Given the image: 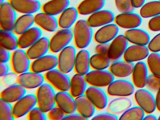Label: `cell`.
Segmentation results:
<instances>
[{
    "instance_id": "1",
    "label": "cell",
    "mask_w": 160,
    "mask_h": 120,
    "mask_svg": "<svg viewBox=\"0 0 160 120\" xmlns=\"http://www.w3.org/2000/svg\"><path fill=\"white\" fill-rule=\"evenodd\" d=\"M92 27L87 20H78L74 25L73 34L75 45L79 49H85L90 44L93 38Z\"/></svg>"
},
{
    "instance_id": "2",
    "label": "cell",
    "mask_w": 160,
    "mask_h": 120,
    "mask_svg": "<svg viewBox=\"0 0 160 120\" xmlns=\"http://www.w3.org/2000/svg\"><path fill=\"white\" fill-rule=\"evenodd\" d=\"M56 95L54 87L48 82H44L36 90L37 105L44 112H48L55 107Z\"/></svg>"
},
{
    "instance_id": "3",
    "label": "cell",
    "mask_w": 160,
    "mask_h": 120,
    "mask_svg": "<svg viewBox=\"0 0 160 120\" xmlns=\"http://www.w3.org/2000/svg\"><path fill=\"white\" fill-rule=\"evenodd\" d=\"M45 79L58 91H69L71 78L67 74L63 73L58 68H54L46 72Z\"/></svg>"
},
{
    "instance_id": "4",
    "label": "cell",
    "mask_w": 160,
    "mask_h": 120,
    "mask_svg": "<svg viewBox=\"0 0 160 120\" xmlns=\"http://www.w3.org/2000/svg\"><path fill=\"white\" fill-rule=\"evenodd\" d=\"M76 50L73 46H69L59 52L58 56V68L63 73L68 74L74 68Z\"/></svg>"
},
{
    "instance_id": "5",
    "label": "cell",
    "mask_w": 160,
    "mask_h": 120,
    "mask_svg": "<svg viewBox=\"0 0 160 120\" xmlns=\"http://www.w3.org/2000/svg\"><path fill=\"white\" fill-rule=\"evenodd\" d=\"M88 84L95 87H108L115 80V77L108 70H95L89 71L85 76Z\"/></svg>"
},
{
    "instance_id": "6",
    "label": "cell",
    "mask_w": 160,
    "mask_h": 120,
    "mask_svg": "<svg viewBox=\"0 0 160 120\" xmlns=\"http://www.w3.org/2000/svg\"><path fill=\"white\" fill-rule=\"evenodd\" d=\"M135 86L132 82L123 79L114 80L107 87V92L112 97H130L134 93Z\"/></svg>"
},
{
    "instance_id": "7",
    "label": "cell",
    "mask_w": 160,
    "mask_h": 120,
    "mask_svg": "<svg viewBox=\"0 0 160 120\" xmlns=\"http://www.w3.org/2000/svg\"><path fill=\"white\" fill-rule=\"evenodd\" d=\"M73 39V34L71 29H62L58 31L50 39L49 50L53 53L59 52L69 46Z\"/></svg>"
},
{
    "instance_id": "8",
    "label": "cell",
    "mask_w": 160,
    "mask_h": 120,
    "mask_svg": "<svg viewBox=\"0 0 160 120\" xmlns=\"http://www.w3.org/2000/svg\"><path fill=\"white\" fill-rule=\"evenodd\" d=\"M16 11L8 2L0 5L1 30L13 32L17 18Z\"/></svg>"
},
{
    "instance_id": "9",
    "label": "cell",
    "mask_w": 160,
    "mask_h": 120,
    "mask_svg": "<svg viewBox=\"0 0 160 120\" xmlns=\"http://www.w3.org/2000/svg\"><path fill=\"white\" fill-rule=\"evenodd\" d=\"M31 59L27 52L23 49L18 48L12 51L11 63L13 71L20 75L28 71L30 68Z\"/></svg>"
},
{
    "instance_id": "10",
    "label": "cell",
    "mask_w": 160,
    "mask_h": 120,
    "mask_svg": "<svg viewBox=\"0 0 160 120\" xmlns=\"http://www.w3.org/2000/svg\"><path fill=\"white\" fill-rule=\"evenodd\" d=\"M134 97L138 106L147 114L152 113L156 109L155 97L148 90L138 89L135 92Z\"/></svg>"
},
{
    "instance_id": "11",
    "label": "cell",
    "mask_w": 160,
    "mask_h": 120,
    "mask_svg": "<svg viewBox=\"0 0 160 120\" xmlns=\"http://www.w3.org/2000/svg\"><path fill=\"white\" fill-rule=\"evenodd\" d=\"M37 105L36 96L33 94H26L13 105V113L15 119L27 115Z\"/></svg>"
},
{
    "instance_id": "12",
    "label": "cell",
    "mask_w": 160,
    "mask_h": 120,
    "mask_svg": "<svg viewBox=\"0 0 160 120\" xmlns=\"http://www.w3.org/2000/svg\"><path fill=\"white\" fill-rule=\"evenodd\" d=\"M128 42L124 34L118 35L109 44L107 56L111 62L119 60L123 56L128 47Z\"/></svg>"
},
{
    "instance_id": "13",
    "label": "cell",
    "mask_w": 160,
    "mask_h": 120,
    "mask_svg": "<svg viewBox=\"0 0 160 120\" xmlns=\"http://www.w3.org/2000/svg\"><path fill=\"white\" fill-rule=\"evenodd\" d=\"M58 67V57L53 54H46L33 60L30 70L42 74L50 71Z\"/></svg>"
},
{
    "instance_id": "14",
    "label": "cell",
    "mask_w": 160,
    "mask_h": 120,
    "mask_svg": "<svg viewBox=\"0 0 160 120\" xmlns=\"http://www.w3.org/2000/svg\"><path fill=\"white\" fill-rule=\"evenodd\" d=\"M142 17L133 13H121L115 17L114 22L119 27L122 29H134L139 27L142 23Z\"/></svg>"
},
{
    "instance_id": "15",
    "label": "cell",
    "mask_w": 160,
    "mask_h": 120,
    "mask_svg": "<svg viewBox=\"0 0 160 120\" xmlns=\"http://www.w3.org/2000/svg\"><path fill=\"white\" fill-rule=\"evenodd\" d=\"M44 76L33 71H27L18 75V82L27 90L37 89L44 82Z\"/></svg>"
},
{
    "instance_id": "16",
    "label": "cell",
    "mask_w": 160,
    "mask_h": 120,
    "mask_svg": "<svg viewBox=\"0 0 160 120\" xmlns=\"http://www.w3.org/2000/svg\"><path fill=\"white\" fill-rule=\"evenodd\" d=\"M119 32V27L115 23H110L100 27L93 36L96 43L106 44L111 42Z\"/></svg>"
},
{
    "instance_id": "17",
    "label": "cell",
    "mask_w": 160,
    "mask_h": 120,
    "mask_svg": "<svg viewBox=\"0 0 160 120\" xmlns=\"http://www.w3.org/2000/svg\"><path fill=\"white\" fill-rule=\"evenodd\" d=\"M85 94L95 106L96 109L102 110L107 107V96L101 88L90 86L87 88Z\"/></svg>"
},
{
    "instance_id": "18",
    "label": "cell",
    "mask_w": 160,
    "mask_h": 120,
    "mask_svg": "<svg viewBox=\"0 0 160 120\" xmlns=\"http://www.w3.org/2000/svg\"><path fill=\"white\" fill-rule=\"evenodd\" d=\"M149 52L147 46L133 44L126 49L123 55V59L132 63L141 62L148 58Z\"/></svg>"
},
{
    "instance_id": "19",
    "label": "cell",
    "mask_w": 160,
    "mask_h": 120,
    "mask_svg": "<svg viewBox=\"0 0 160 120\" xmlns=\"http://www.w3.org/2000/svg\"><path fill=\"white\" fill-rule=\"evenodd\" d=\"M114 13L107 9H101L89 16L87 21L92 28L102 27L114 22Z\"/></svg>"
},
{
    "instance_id": "20",
    "label": "cell",
    "mask_w": 160,
    "mask_h": 120,
    "mask_svg": "<svg viewBox=\"0 0 160 120\" xmlns=\"http://www.w3.org/2000/svg\"><path fill=\"white\" fill-rule=\"evenodd\" d=\"M17 12L22 14H34L42 8L38 0H8Z\"/></svg>"
},
{
    "instance_id": "21",
    "label": "cell",
    "mask_w": 160,
    "mask_h": 120,
    "mask_svg": "<svg viewBox=\"0 0 160 120\" xmlns=\"http://www.w3.org/2000/svg\"><path fill=\"white\" fill-rule=\"evenodd\" d=\"M56 104L65 114L75 112V98L68 92L58 91L56 95Z\"/></svg>"
},
{
    "instance_id": "22",
    "label": "cell",
    "mask_w": 160,
    "mask_h": 120,
    "mask_svg": "<svg viewBox=\"0 0 160 120\" xmlns=\"http://www.w3.org/2000/svg\"><path fill=\"white\" fill-rule=\"evenodd\" d=\"M132 81L135 87L138 89L144 88L147 84L148 67L143 61L137 62L134 66L132 74Z\"/></svg>"
},
{
    "instance_id": "23",
    "label": "cell",
    "mask_w": 160,
    "mask_h": 120,
    "mask_svg": "<svg viewBox=\"0 0 160 120\" xmlns=\"http://www.w3.org/2000/svg\"><path fill=\"white\" fill-rule=\"evenodd\" d=\"M42 36V31L40 27H32L21 34L18 37L19 48H28Z\"/></svg>"
},
{
    "instance_id": "24",
    "label": "cell",
    "mask_w": 160,
    "mask_h": 120,
    "mask_svg": "<svg viewBox=\"0 0 160 120\" xmlns=\"http://www.w3.org/2000/svg\"><path fill=\"white\" fill-rule=\"evenodd\" d=\"M34 22L41 29L49 32H55L59 27L58 20L55 16L43 11L34 15Z\"/></svg>"
},
{
    "instance_id": "25",
    "label": "cell",
    "mask_w": 160,
    "mask_h": 120,
    "mask_svg": "<svg viewBox=\"0 0 160 120\" xmlns=\"http://www.w3.org/2000/svg\"><path fill=\"white\" fill-rule=\"evenodd\" d=\"M50 39L42 37L32 46L27 49V53L31 60H34L46 55L50 50Z\"/></svg>"
},
{
    "instance_id": "26",
    "label": "cell",
    "mask_w": 160,
    "mask_h": 120,
    "mask_svg": "<svg viewBox=\"0 0 160 120\" xmlns=\"http://www.w3.org/2000/svg\"><path fill=\"white\" fill-rule=\"evenodd\" d=\"M26 92L27 89L17 83L3 89L1 93V99L12 104L25 96Z\"/></svg>"
},
{
    "instance_id": "27",
    "label": "cell",
    "mask_w": 160,
    "mask_h": 120,
    "mask_svg": "<svg viewBox=\"0 0 160 120\" xmlns=\"http://www.w3.org/2000/svg\"><path fill=\"white\" fill-rule=\"evenodd\" d=\"M90 54L88 50L80 49L77 53L75 62L74 69L76 73L85 76L90 71Z\"/></svg>"
},
{
    "instance_id": "28",
    "label": "cell",
    "mask_w": 160,
    "mask_h": 120,
    "mask_svg": "<svg viewBox=\"0 0 160 120\" xmlns=\"http://www.w3.org/2000/svg\"><path fill=\"white\" fill-rule=\"evenodd\" d=\"M133 63L126 61L113 62L109 67V70L113 76L120 78H127L132 75L133 69Z\"/></svg>"
},
{
    "instance_id": "29",
    "label": "cell",
    "mask_w": 160,
    "mask_h": 120,
    "mask_svg": "<svg viewBox=\"0 0 160 120\" xmlns=\"http://www.w3.org/2000/svg\"><path fill=\"white\" fill-rule=\"evenodd\" d=\"M124 35L128 42L133 45L147 46L151 39L147 32L138 28L126 30Z\"/></svg>"
},
{
    "instance_id": "30",
    "label": "cell",
    "mask_w": 160,
    "mask_h": 120,
    "mask_svg": "<svg viewBox=\"0 0 160 120\" xmlns=\"http://www.w3.org/2000/svg\"><path fill=\"white\" fill-rule=\"evenodd\" d=\"M75 102L77 111L86 120L93 117L96 108L85 94L76 98Z\"/></svg>"
},
{
    "instance_id": "31",
    "label": "cell",
    "mask_w": 160,
    "mask_h": 120,
    "mask_svg": "<svg viewBox=\"0 0 160 120\" xmlns=\"http://www.w3.org/2000/svg\"><path fill=\"white\" fill-rule=\"evenodd\" d=\"M132 106V100L128 97H119L108 103L107 110L115 115H121Z\"/></svg>"
},
{
    "instance_id": "32",
    "label": "cell",
    "mask_w": 160,
    "mask_h": 120,
    "mask_svg": "<svg viewBox=\"0 0 160 120\" xmlns=\"http://www.w3.org/2000/svg\"><path fill=\"white\" fill-rule=\"evenodd\" d=\"M79 15L77 8L69 7L65 9L58 19L59 27L61 29H69L74 25Z\"/></svg>"
},
{
    "instance_id": "33",
    "label": "cell",
    "mask_w": 160,
    "mask_h": 120,
    "mask_svg": "<svg viewBox=\"0 0 160 120\" xmlns=\"http://www.w3.org/2000/svg\"><path fill=\"white\" fill-rule=\"evenodd\" d=\"M105 4V0H83L77 8L79 15L90 16L102 9Z\"/></svg>"
},
{
    "instance_id": "34",
    "label": "cell",
    "mask_w": 160,
    "mask_h": 120,
    "mask_svg": "<svg viewBox=\"0 0 160 120\" xmlns=\"http://www.w3.org/2000/svg\"><path fill=\"white\" fill-rule=\"evenodd\" d=\"M70 0H50L42 6V11L53 16L60 15L70 5Z\"/></svg>"
},
{
    "instance_id": "35",
    "label": "cell",
    "mask_w": 160,
    "mask_h": 120,
    "mask_svg": "<svg viewBox=\"0 0 160 120\" xmlns=\"http://www.w3.org/2000/svg\"><path fill=\"white\" fill-rule=\"evenodd\" d=\"M88 82L84 75L76 73L71 79L69 92L75 98L85 93Z\"/></svg>"
},
{
    "instance_id": "36",
    "label": "cell",
    "mask_w": 160,
    "mask_h": 120,
    "mask_svg": "<svg viewBox=\"0 0 160 120\" xmlns=\"http://www.w3.org/2000/svg\"><path fill=\"white\" fill-rule=\"evenodd\" d=\"M34 22L33 14H22L17 18L13 32L17 35L21 34L32 27Z\"/></svg>"
},
{
    "instance_id": "37",
    "label": "cell",
    "mask_w": 160,
    "mask_h": 120,
    "mask_svg": "<svg viewBox=\"0 0 160 120\" xmlns=\"http://www.w3.org/2000/svg\"><path fill=\"white\" fill-rule=\"evenodd\" d=\"M14 33L10 31L1 30L0 31V45L1 48L13 51L18 48V38Z\"/></svg>"
},
{
    "instance_id": "38",
    "label": "cell",
    "mask_w": 160,
    "mask_h": 120,
    "mask_svg": "<svg viewBox=\"0 0 160 120\" xmlns=\"http://www.w3.org/2000/svg\"><path fill=\"white\" fill-rule=\"evenodd\" d=\"M139 15L144 18H152L160 15V1H153L144 4L139 10Z\"/></svg>"
},
{
    "instance_id": "39",
    "label": "cell",
    "mask_w": 160,
    "mask_h": 120,
    "mask_svg": "<svg viewBox=\"0 0 160 120\" xmlns=\"http://www.w3.org/2000/svg\"><path fill=\"white\" fill-rule=\"evenodd\" d=\"M110 59L107 55L96 53L91 56V68L95 70H105L110 66Z\"/></svg>"
},
{
    "instance_id": "40",
    "label": "cell",
    "mask_w": 160,
    "mask_h": 120,
    "mask_svg": "<svg viewBox=\"0 0 160 120\" xmlns=\"http://www.w3.org/2000/svg\"><path fill=\"white\" fill-rule=\"evenodd\" d=\"M147 66L151 74L160 78V54L151 52L147 58Z\"/></svg>"
},
{
    "instance_id": "41",
    "label": "cell",
    "mask_w": 160,
    "mask_h": 120,
    "mask_svg": "<svg viewBox=\"0 0 160 120\" xmlns=\"http://www.w3.org/2000/svg\"><path fill=\"white\" fill-rule=\"evenodd\" d=\"M145 112L140 107H131L120 115V120H142L145 116Z\"/></svg>"
},
{
    "instance_id": "42",
    "label": "cell",
    "mask_w": 160,
    "mask_h": 120,
    "mask_svg": "<svg viewBox=\"0 0 160 120\" xmlns=\"http://www.w3.org/2000/svg\"><path fill=\"white\" fill-rule=\"evenodd\" d=\"M11 103L0 99V120H14L13 106Z\"/></svg>"
},
{
    "instance_id": "43",
    "label": "cell",
    "mask_w": 160,
    "mask_h": 120,
    "mask_svg": "<svg viewBox=\"0 0 160 120\" xmlns=\"http://www.w3.org/2000/svg\"><path fill=\"white\" fill-rule=\"evenodd\" d=\"M115 3L120 13L132 12L134 10L132 0H115Z\"/></svg>"
},
{
    "instance_id": "44",
    "label": "cell",
    "mask_w": 160,
    "mask_h": 120,
    "mask_svg": "<svg viewBox=\"0 0 160 120\" xmlns=\"http://www.w3.org/2000/svg\"><path fill=\"white\" fill-rule=\"evenodd\" d=\"M18 74H17L15 72H11L6 74V75L1 77V84L3 87H9L12 86L15 84L18 83Z\"/></svg>"
},
{
    "instance_id": "45",
    "label": "cell",
    "mask_w": 160,
    "mask_h": 120,
    "mask_svg": "<svg viewBox=\"0 0 160 120\" xmlns=\"http://www.w3.org/2000/svg\"><path fill=\"white\" fill-rule=\"evenodd\" d=\"M27 118L29 120H45L46 115L38 107H34L27 114Z\"/></svg>"
},
{
    "instance_id": "46",
    "label": "cell",
    "mask_w": 160,
    "mask_h": 120,
    "mask_svg": "<svg viewBox=\"0 0 160 120\" xmlns=\"http://www.w3.org/2000/svg\"><path fill=\"white\" fill-rule=\"evenodd\" d=\"M65 115V113L57 106L48 112V117L50 120H63Z\"/></svg>"
},
{
    "instance_id": "47",
    "label": "cell",
    "mask_w": 160,
    "mask_h": 120,
    "mask_svg": "<svg viewBox=\"0 0 160 120\" xmlns=\"http://www.w3.org/2000/svg\"><path fill=\"white\" fill-rule=\"evenodd\" d=\"M147 47L151 52H160V32L150 39Z\"/></svg>"
},
{
    "instance_id": "48",
    "label": "cell",
    "mask_w": 160,
    "mask_h": 120,
    "mask_svg": "<svg viewBox=\"0 0 160 120\" xmlns=\"http://www.w3.org/2000/svg\"><path fill=\"white\" fill-rule=\"evenodd\" d=\"M146 86L152 91L157 92L160 88V78L155 77L152 74L149 75L147 79Z\"/></svg>"
},
{
    "instance_id": "49",
    "label": "cell",
    "mask_w": 160,
    "mask_h": 120,
    "mask_svg": "<svg viewBox=\"0 0 160 120\" xmlns=\"http://www.w3.org/2000/svg\"><path fill=\"white\" fill-rule=\"evenodd\" d=\"M148 28L152 32H160V15L151 18L148 22Z\"/></svg>"
},
{
    "instance_id": "50",
    "label": "cell",
    "mask_w": 160,
    "mask_h": 120,
    "mask_svg": "<svg viewBox=\"0 0 160 120\" xmlns=\"http://www.w3.org/2000/svg\"><path fill=\"white\" fill-rule=\"evenodd\" d=\"M118 119L117 115L108 112L99 113L92 118V120H118Z\"/></svg>"
},
{
    "instance_id": "51",
    "label": "cell",
    "mask_w": 160,
    "mask_h": 120,
    "mask_svg": "<svg viewBox=\"0 0 160 120\" xmlns=\"http://www.w3.org/2000/svg\"><path fill=\"white\" fill-rule=\"evenodd\" d=\"M12 54L10 51L1 48L0 50V62L7 63L11 60Z\"/></svg>"
},
{
    "instance_id": "52",
    "label": "cell",
    "mask_w": 160,
    "mask_h": 120,
    "mask_svg": "<svg viewBox=\"0 0 160 120\" xmlns=\"http://www.w3.org/2000/svg\"><path fill=\"white\" fill-rule=\"evenodd\" d=\"M109 45V44L108 43H106V44L99 43L95 47V52L96 53H99V54L107 55Z\"/></svg>"
},
{
    "instance_id": "53",
    "label": "cell",
    "mask_w": 160,
    "mask_h": 120,
    "mask_svg": "<svg viewBox=\"0 0 160 120\" xmlns=\"http://www.w3.org/2000/svg\"><path fill=\"white\" fill-rule=\"evenodd\" d=\"M63 120H85L86 119L78 112L75 113L74 112L71 114H66Z\"/></svg>"
},
{
    "instance_id": "54",
    "label": "cell",
    "mask_w": 160,
    "mask_h": 120,
    "mask_svg": "<svg viewBox=\"0 0 160 120\" xmlns=\"http://www.w3.org/2000/svg\"><path fill=\"white\" fill-rule=\"evenodd\" d=\"M9 72V67L7 63H1L0 64V76H1V77L6 75Z\"/></svg>"
},
{
    "instance_id": "55",
    "label": "cell",
    "mask_w": 160,
    "mask_h": 120,
    "mask_svg": "<svg viewBox=\"0 0 160 120\" xmlns=\"http://www.w3.org/2000/svg\"><path fill=\"white\" fill-rule=\"evenodd\" d=\"M146 0H132L133 6L135 8H140L145 4Z\"/></svg>"
},
{
    "instance_id": "56",
    "label": "cell",
    "mask_w": 160,
    "mask_h": 120,
    "mask_svg": "<svg viewBox=\"0 0 160 120\" xmlns=\"http://www.w3.org/2000/svg\"><path fill=\"white\" fill-rule=\"evenodd\" d=\"M156 109L160 112V88L157 91L155 97Z\"/></svg>"
},
{
    "instance_id": "57",
    "label": "cell",
    "mask_w": 160,
    "mask_h": 120,
    "mask_svg": "<svg viewBox=\"0 0 160 120\" xmlns=\"http://www.w3.org/2000/svg\"><path fill=\"white\" fill-rule=\"evenodd\" d=\"M143 120H158L157 118H156V116L153 115L152 113H149L147 114V115L145 116Z\"/></svg>"
},
{
    "instance_id": "58",
    "label": "cell",
    "mask_w": 160,
    "mask_h": 120,
    "mask_svg": "<svg viewBox=\"0 0 160 120\" xmlns=\"http://www.w3.org/2000/svg\"><path fill=\"white\" fill-rule=\"evenodd\" d=\"M5 2V0H0V2H1V3H3V2Z\"/></svg>"
},
{
    "instance_id": "59",
    "label": "cell",
    "mask_w": 160,
    "mask_h": 120,
    "mask_svg": "<svg viewBox=\"0 0 160 120\" xmlns=\"http://www.w3.org/2000/svg\"><path fill=\"white\" fill-rule=\"evenodd\" d=\"M157 119H158V120H160V115H159V117L157 118Z\"/></svg>"
},
{
    "instance_id": "60",
    "label": "cell",
    "mask_w": 160,
    "mask_h": 120,
    "mask_svg": "<svg viewBox=\"0 0 160 120\" xmlns=\"http://www.w3.org/2000/svg\"><path fill=\"white\" fill-rule=\"evenodd\" d=\"M158 1H160V0H158Z\"/></svg>"
},
{
    "instance_id": "61",
    "label": "cell",
    "mask_w": 160,
    "mask_h": 120,
    "mask_svg": "<svg viewBox=\"0 0 160 120\" xmlns=\"http://www.w3.org/2000/svg\"><path fill=\"white\" fill-rule=\"evenodd\" d=\"M38 1H39V0H38Z\"/></svg>"
}]
</instances>
